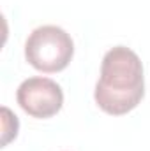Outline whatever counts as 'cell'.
Listing matches in <instances>:
<instances>
[{
    "label": "cell",
    "instance_id": "2",
    "mask_svg": "<svg viewBox=\"0 0 150 151\" xmlns=\"http://www.w3.org/2000/svg\"><path fill=\"white\" fill-rule=\"evenodd\" d=\"M74 55L71 35L55 25L36 28L25 42L27 62L41 72L51 74L64 70Z\"/></svg>",
    "mask_w": 150,
    "mask_h": 151
},
{
    "label": "cell",
    "instance_id": "3",
    "mask_svg": "<svg viewBox=\"0 0 150 151\" xmlns=\"http://www.w3.org/2000/svg\"><path fill=\"white\" fill-rule=\"evenodd\" d=\"M16 100L27 114L44 119L55 116L62 109L64 93L53 79L28 77L20 84L16 91Z\"/></svg>",
    "mask_w": 150,
    "mask_h": 151
},
{
    "label": "cell",
    "instance_id": "1",
    "mask_svg": "<svg viewBox=\"0 0 150 151\" xmlns=\"http://www.w3.org/2000/svg\"><path fill=\"white\" fill-rule=\"evenodd\" d=\"M145 95L143 65L140 56L125 47H111L101 63V77L95 84L94 99L108 114L120 116L133 111Z\"/></svg>",
    "mask_w": 150,
    "mask_h": 151
}]
</instances>
